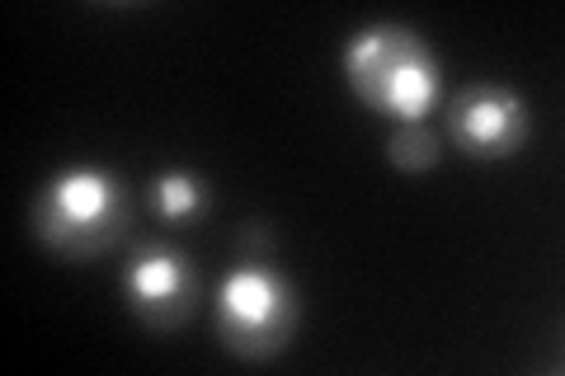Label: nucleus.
<instances>
[{"label": "nucleus", "instance_id": "1", "mask_svg": "<svg viewBox=\"0 0 565 376\" xmlns=\"http://www.w3.org/2000/svg\"><path fill=\"white\" fill-rule=\"evenodd\" d=\"M344 80L363 109L392 122L429 118L438 104V57L415 29L396 20L367 24L344 43Z\"/></svg>", "mask_w": 565, "mask_h": 376}, {"label": "nucleus", "instance_id": "2", "mask_svg": "<svg viewBox=\"0 0 565 376\" xmlns=\"http://www.w3.org/2000/svg\"><path fill=\"white\" fill-rule=\"evenodd\" d=\"M128 230V189L104 165H66L39 189L33 236L66 264L99 259Z\"/></svg>", "mask_w": 565, "mask_h": 376}, {"label": "nucleus", "instance_id": "3", "mask_svg": "<svg viewBox=\"0 0 565 376\" xmlns=\"http://www.w3.org/2000/svg\"><path fill=\"white\" fill-rule=\"evenodd\" d=\"M297 288L288 273H278L269 259H241L232 273L217 282V307H212V325L226 353L245 357V363H264L292 344L297 334Z\"/></svg>", "mask_w": 565, "mask_h": 376}, {"label": "nucleus", "instance_id": "4", "mask_svg": "<svg viewBox=\"0 0 565 376\" xmlns=\"http://www.w3.org/2000/svg\"><path fill=\"white\" fill-rule=\"evenodd\" d=\"M122 297H128V311L141 325L166 334V330H180L184 320L199 311L203 278L180 245L141 240L132 249L128 268H122Z\"/></svg>", "mask_w": 565, "mask_h": 376}, {"label": "nucleus", "instance_id": "5", "mask_svg": "<svg viewBox=\"0 0 565 376\" xmlns=\"http://www.w3.org/2000/svg\"><path fill=\"white\" fill-rule=\"evenodd\" d=\"M527 132H533V114L514 85H467L448 109L452 147L471 160H514L527 147Z\"/></svg>", "mask_w": 565, "mask_h": 376}, {"label": "nucleus", "instance_id": "6", "mask_svg": "<svg viewBox=\"0 0 565 376\" xmlns=\"http://www.w3.org/2000/svg\"><path fill=\"white\" fill-rule=\"evenodd\" d=\"M207 203V184L193 170H161L151 179V207L161 222H189Z\"/></svg>", "mask_w": 565, "mask_h": 376}, {"label": "nucleus", "instance_id": "7", "mask_svg": "<svg viewBox=\"0 0 565 376\" xmlns=\"http://www.w3.org/2000/svg\"><path fill=\"white\" fill-rule=\"evenodd\" d=\"M386 160L396 170H434L444 160V137L434 132L429 118H415V122H396V132L386 137Z\"/></svg>", "mask_w": 565, "mask_h": 376}, {"label": "nucleus", "instance_id": "8", "mask_svg": "<svg viewBox=\"0 0 565 376\" xmlns=\"http://www.w3.org/2000/svg\"><path fill=\"white\" fill-rule=\"evenodd\" d=\"M241 249H245V259H269L274 255V230L264 222H250L241 230Z\"/></svg>", "mask_w": 565, "mask_h": 376}]
</instances>
